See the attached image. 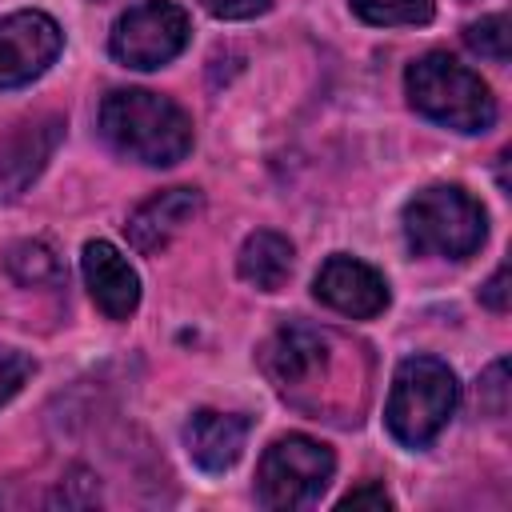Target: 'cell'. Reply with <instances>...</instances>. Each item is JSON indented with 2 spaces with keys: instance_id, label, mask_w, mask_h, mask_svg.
<instances>
[{
  "instance_id": "1",
  "label": "cell",
  "mask_w": 512,
  "mask_h": 512,
  "mask_svg": "<svg viewBox=\"0 0 512 512\" xmlns=\"http://www.w3.org/2000/svg\"><path fill=\"white\" fill-rule=\"evenodd\" d=\"M104 140L140 164L172 168L192 152V120L180 104L144 88H116L100 104Z\"/></svg>"
},
{
  "instance_id": "2",
  "label": "cell",
  "mask_w": 512,
  "mask_h": 512,
  "mask_svg": "<svg viewBox=\"0 0 512 512\" xmlns=\"http://www.w3.org/2000/svg\"><path fill=\"white\" fill-rule=\"evenodd\" d=\"M404 88H408V104L444 128L484 132L496 120V100L488 84L448 52H428L412 60L404 72Z\"/></svg>"
},
{
  "instance_id": "3",
  "label": "cell",
  "mask_w": 512,
  "mask_h": 512,
  "mask_svg": "<svg viewBox=\"0 0 512 512\" xmlns=\"http://www.w3.org/2000/svg\"><path fill=\"white\" fill-rule=\"evenodd\" d=\"M456 400H460V388L448 364L432 356H408L392 376L384 424L400 444L424 448L448 424V416L456 412Z\"/></svg>"
},
{
  "instance_id": "4",
  "label": "cell",
  "mask_w": 512,
  "mask_h": 512,
  "mask_svg": "<svg viewBox=\"0 0 512 512\" xmlns=\"http://www.w3.org/2000/svg\"><path fill=\"white\" fill-rule=\"evenodd\" d=\"M484 208L456 184H432L404 204V236L416 252L464 260L484 244Z\"/></svg>"
},
{
  "instance_id": "5",
  "label": "cell",
  "mask_w": 512,
  "mask_h": 512,
  "mask_svg": "<svg viewBox=\"0 0 512 512\" xmlns=\"http://www.w3.org/2000/svg\"><path fill=\"white\" fill-rule=\"evenodd\" d=\"M336 468V456L328 444L312 436H280L264 448L256 468V496L264 508H308L320 500Z\"/></svg>"
},
{
  "instance_id": "6",
  "label": "cell",
  "mask_w": 512,
  "mask_h": 512,
  "mask_svg": "<svg viewBox=\"0 0 512 512\" xmlns=\"http://www.w3.org/2000/svg\"><path fill=\"white\" fill-rule=\"evenodd\" d=\"M188 32H192L188 28V12L180 4H172V0H140L116 20L108 48H112V56L120 64L148 72V68H160V64L176 60L184 52V44H188Z\"/></svg>"
},
{
  "instance_id": "7",
  "label": "cell",
  "mask_w": 512,
  "mask_h": 512,
  "mask_svg": "<svg viewBox=\"0 0 512 512\" xmlns=\"http://www.w3.org/2000/svg\"><path fill=\"white\" fill-rule=\"evenodd\" d=\"M60 24L44 12H12L0 20V92L36 80L60 56Z\"/></svg>"
},
{
  "instance_id": "8",
  "label": "cell",
  "mask_w": 512,
  "mask_h": 512,
  "mask_svg": "<svg viewBox=\"0 0 512 512\" xmlns=\"http://www.w3.org/2000/svg\"><path fill=\"white\" fill-rule=\"evenodd\" d=\"M312 292L328 308H336L344 316H356V320H372V316H380L388 308L384 276L372 264L356 260V256H328L324 268L316 272Z\"/></svg>"
},
{
  "instance_id": "9",
  "label": "cell",
  "mask_w": 512,
  "mask_h": 512,
  "mask_svg": "<svg viewBox=\"0 0 512 512\" xmlns=\"http://www.w3.org/2000/svg\"><path fill=\"white\" fill-rule=\"evenodd\" d=\"M80 268L88 280V292L96 300V308L112 320H128L140 304V276L136 268L120 256L116 244L108 240H88L80 252Z\"/></svg>"
},
{
  "instance_id": "10",
  "label": "cell",
  "mask_w": 512,
  "mask_h": 512,
  "mask_svg": "<svg viewBox=\"0 0 512 512\" xmlns=\"http://www.w3.org/2000/svg\"><path fill=\"white\" fill-rule=\"evenodd\" d=\"M324 364H328V336L316 328L288 324L264 344V372L276 380L284 396L292 388H304V380H312Z\"/></svg>"
},
{
  "instance_id": "11",
  "label": "cell",
  "mask_w": 512,
  "mask_h": 512,
  "mask_svg": "<svg viewBox=\"0 0 512 512\" xmlns=\"http://www.w3.org/2000/svg\"><path fill=\"white\" fill-rule=\"evenodd\" d=\"M244 440H248V420L236 416V412H212V408H200L188 424H184V444H188V456L192 464H200L204 472H224L240 460L244 452Z\"/></svg>"
},
{
  "instance_id": "12",
  "label": "cell",
  "mask_w": 512,
  "mask_h": 512,
  "mask_svg": "<svg viewBox=\"0 0 512 512\" xmlns=\"http://www.w3.org/2000/svg\"><path fill=\"white\" fill-rule=\"evenodd\" d=\"M200 212V192L196 188H168L144 200L128 216V244L136 252H160L192 216Z\"/></svg>"
},
{
  "instance_id": "13",
  "label": "cell",
  "mask_w": 512,
  "mask_h": 512,
  "mask_svg": "<svg viewBox=\"0 0 512 512\" xmlns=\"http://www.w3.org/2000/svg\"><path fill=\"white\" fill-rule=\"evenodd\" d=\"M60 140V120H44V124H24L16 136L4 140L0 148V184L8 188V196H16L52 156Z\"/></svg>"
},
{
  "instance_id": "14",
  "label": "cell",
  "mask_w": 512,
  "mask_h": 512,
  "mask_svg": "<svg viewBox=\"0 0 512 512\" xmlns=\"http://www.w3.org/2000/svg\"><path fill=\"white\" fill-rule=\"evenodd\" d=\"M292 256H296V252H292L288 236L260 228V232H252V236L244 240V248H240V276H244L252 288H260V292H276V288L288 280V272H292Z\"/></svg>"
},
{
  "instance_id": "15",
  "label": "cell",
  "mask_w": 512,
  "mask_h": 512,
  "mask_svg": "<svg viewBox=\"0 0 512 512\" xmlns=\"http://www.w3.org/2000/svg\"><path fill=\"white\" fill-rule=\"evenodd\" d=\"M352 12L380 28H408V24H428L436 4L432 0H352Z\"/></svg>"
},
{
  "instance_id": "16",
  "label": "cell",
  "mask_w": 512,
  "mask_h": 512,
  "mask_svg": "<svg viewBox=\"0 0 512 512\" xmlns=\"http://www.w3.org/2000/svg\"><path fill=\"white\" fill-rule=\"evenodd\" d=\"M8 272L20 280V284H52L60 276V260L52 256L48 244L40 240H20L8 248Z\"/></svg>"
},
{
  "instance_id": "17",
  "label": "cell",
  "mask_w": 512,
  "mask_h": 512,
  "mask_svg": "<svg viewBox=\"0 0 512 512\" xmlns=\"http://www.w3.org/2000/svg\"><path fill=\"white\" fill-rule=\"evenodd\" d=\"M464 44H468L472 52H480V56H488V60L504 64V60H508V52H512L508 16H504V12H492V16L472 20V24L464 28Z\"/></svg>"
},
{
  "instance_id": "18",
  "label": "cell",
  "mask_w": 512,
  "mask_h": 512,
  "mask_svg": "<svg viewBox=\"0 0 512 512\" xmlns=\"http://www.w3.org/2000/svg\"><path fill=\"white\" fill-rule=\"evenodd\" d=\"M28 376H32V360L16 348H0V404H8Z\"/></svg>"
},
{
  "instance_id": "19",
  "label": "cell",
  "mask_w": 512,
  "mask_h": 512,
  "mask_svg": "<svg viewBox=\"0 0 512 512\" xmlns=\"http://www.w3.org/2000/svg\"><path fill=\"white\" fill-rule=\"evenodd\" d=\"M216 20H252L272 8V0H200Z\"/></svg>"
},
{
  "instance_id": "20",
  "label": "cell",
  "mask_w": 512,
  "mask_h": 512,
  "mask_svg": "<svg viewBox=\"0 0 512 512\" xmlns=\"http://www.w3.org/2000/svg\"><path fill=\"white\" fill-rule=\"evenodd\" d=\"M336 508H376V512H384V508H392V496L380 484H360L348 496H340Z\"/></svg>"
},
{
  "instance_id": "21",
  "label": "cell",
  "mask_w": 512,
  "mask_h": 512,
  "mask_svg": "<svg viewBox=\"0 0 512 512\" xmlns=\"http://www.w3.org/2000/svg\"><path fill=\"white\" fill-rule=\"evenodd\" d=\"M504 376H508V364H504V360H496V364L488 368L484 384H480V388H484V408H488L492 416H500V412H504V392H508V388H504Z\"/></svg>"
},
{
  "instance_id": "22",
  "label": "cell",
  "mask_w": 512,
  "mask_h": 512,
  "mask_svg": "<svg viewBox=\"0 0 512 512\" xmlns=\"http://www.w3.org/2000/svg\"><path fill=\"white\" fill-rule=\"evenodd\" d=\"M480 300H484L492 312H504V308H508V268H496V276L480 288Z\"/></svg>"
}]
</instances>
